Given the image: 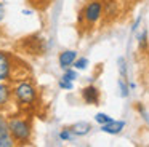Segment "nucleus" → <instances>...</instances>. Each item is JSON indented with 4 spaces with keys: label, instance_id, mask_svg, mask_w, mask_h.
Here are the masks:
<instances>
[{
    "label": "nucleus",
    "instance_id": "1",
    "mask_svg": "<svg viewBox=\"0 0 149 147\" xmlns=\"http://www.w3.org/2000/svg\"><path fill=\"white\" fill-rule=\"evenodd\" d=\"M8 128H10V134L15 139V142L27 144L31 141L32 128H31V123L27 120H24V118H11L8 121Z\"/></svg>",
    "mask_w": 149,
    "mask_h": 147
},
{
    "label": "nucleus",
    "instance_id": "2",
    "mask_svg": "<svg viewBox=\"0 0 149 147\" xmlns=\"http://www.w3.org/2000/svg\"><path fill=\"white\" fill-rule=\"evenodd\" d=\"M13 94L21 105H29V104H32V102H36L37 89L31 82H26V80H24V82L18 83L13 88Z\"/></svg>",
    "mask_w": 149,
    "mask_h": 147
},
{
    "label": "nucleus",
    "instance_id": "3",
    "mask_svg": "<svg viewBox=\"0 0 149 147\" xmlns=\"http://www.w3.org/2000/svg\"><path fill=\"white\" fill-rule=\"evenodd\" d=\"M103 13H104L103 2H100V0H91V2H88L85 5L82 15H84V21L87 24H95V22H98L101 19Z\"/></svg>",
    "mask_w": 149,
    "mask_h": 147
},
{
    "label": "nucleus",
    "instance_id": "4",
    "mask_svg": "<svg viewBox=\"0 0 149 147\" xmlns=\"http://www.w3.org/2000/svg\"><path fill=\"white\" fill-rule=\"evenodd\" d=\"M16 77L15 74V58L7 51H0V82L11 80Z\"/></svg>",
    "mask_w": 149,
    "mask_h": 147
},
{
    "label": "nucleus",
    "instance_id": "5",
    "mask_svg": "<svg viewBox=\"0 0 149 147\" xmlns=\"http://www.w3.org/2000/svg\"><path fill=\"white\" fill-rule=\"evenodd\" d=\"M23 43H24L26 51L31 54H43L45 53V43H43V40L39 37L23 38Z\"/></svg>",
    "mask_w": 149,
    "mask_h": 147
},
{
    "label": "nucleus",
    "instance_id": "6",
    "mask_svg": "<svg viewBox=\"0 0 149 147\" xmlns=\"http://www.w3.org/2000/svg\"><path fill=\"white\" fill-rule=\"evenodd\" d=\"M82 99H84L85 104H90V105H98L100 104V99H101V94H100V89L93 85H88L82 89Z\"/></svg>",
    "mask_w": 149,
    "mask_h": 147
},
{
    "label": "nucleus",
    "instance_id": "7",
    "mask_svg": "<svg viewBox=\"0 0 149 147\" xmlns=\"http://www.w3.org/2000/svg\"><path fill=\"white\" fill-rule=\"evenodd\" d=\"M75 59H77V51L74 50H66L63 53H59V58H58V62H59V67L63 70L64 69H69L71 66H74Z\"/></svg>",
    "mask_w": 149,
    "mask_h": 147
},
{
    "label": "nucleus",
    "instance_id": "8",
    "mask_svg": "<svg viewBox=\"0 0 149 147\" xmlns=\"http://www.w3.org/2000/svg\"><path fill=\"white\" fill-rule=\"evenodd\" d=\"M123 128H125V121L123 120H112L111 123L101 125V131H104L107 134H119Z\"/></svg>",
    "mask_w": 149,
    "mask_h": 147
},
{
    "label": "nucleus",
    "instance_id": "9",
    "mask_svg": "<svg viewBox=\"0 0 149 147\" xmlns=\"http://www.w3.org/2000/svg\"><path fill=\"white\" fill-rule=\"evenodd\" d=\"M11 94H13V91H11L10 85H7V83H2V82H0V109H3L5 105L10 102Z\"/></svg>",
    "mask_w": 149,
    "mask_h": 147
},
{
    "label": "nucleus",
    "instance_id": "10",
    "mask_svg": "<svg viewBox=\"0 0 149 147\" xmlns=\"http://www.w3.org/2000/svg\"><path fill=\"white\" fill-rule=\"evenodd\" d=\"M90 130H91V125L88 121H77L71 126V131L75 136H85V134L90 133Z\"/></svg>",
    "mask_w": 149,
    "mask_h": 147
},
{
    "label": "nucleus",
    "instance_id": "11",
    "mask_svg": "<svg viewBox=\"0 0 149 147\" xmlns=\"http://www.w3.org/2000/svg\"><path fill=\"white\" fill-rule=\"evenodd\" d=\"M15 139L11 137V134H2L0 133V147H13Z\"/></svg>",
    "mask_w": 149,
    "mask_h": 147
},
{
    "label": "nucleus",
    "instance_id": "12",
    "mask_svg": "<svg viewBox=\"0 0 149 147\" xmlns=\"http://www.w3.org/2000/svg\"><path fill=\"white\" fill-rule=\"evenodd\" d=\"M95 120H96L100 125H106V123H111V121H112L114 118H112V117H109L107 114H103V112H100V114L95 115Z\"/></svg>",
    "mask_w": 149,
    "mask_h": 147
},
{
    "label": "nucleus",
    "instance_id": "13",
    "mask_svg": "<svg viewBox=\"0 0 149 147\" xmlns=\"http://www.w3.org/2000/svg\"><path fill=\"white\" fill-rule=\"evenodd\" d=\"M75 137V134L71 131V128H64V130H61V133H59V139L61 141H72Z\"/></svg>",
    "mask_w": 149,
    "mask_h": 147
},
{
    "label": "nucleus",
    "instance_id": "14",
    "mask_svg": "<svg viewBox=\"0 0 149 147\" xmlns=\"http://www.w3.org/2000/svg\"><path fill=\"white\" fill-rule=\"evenodd\" d=\"M87 66H88V59H87V58H77V59H75V62H74V67L77 70L87 69Z\"/></svg>",
    "mask_w": 149,
    "mask_h": 147
},
{
    "label": "nucleus",
    "instance_id": "15",
    "mask_svg": "<svg viewBox=\"0 0 149 147\" xmlns=\"http://www.w3.org/2000/svg\"><path fill=\"white\" fill-rule=\"evenodd\" d=\"M128 86L130 85H127L125 78H119V88H120V96H122V98H127V96H128Z\"/></svg>",
    "mask_w": 149,
    "mask_h": 147
},
{
    "label": "nucleus",
    "instance_id": "16",
    "mask_svg": "<svg viewBox=\"0 0 149 147\" xmlns=\"http://www.w3.org/2000/svg\"><path fill=\"white\" fill-rule=\"evenodd\" d=\"M0 133L2 134H10V128H8V121L3 118V115L0 114Z\"/></svg>",
    "mask_w": 149,
    "mask_h": 147
},
{
    "label": "nucleus",
    "instance_id": "17",
    "mask_svg": "<svg viewBox=\"0 0 149 147\" xmlns=\"http://www.w3.org/2000/svg\"><path fill=\"white\" fill-rule=\"evenodd\" d=\"M63 78L74 82V80L77 78V69H75V70H72V69H64V75H63Z\"/></svg>",
    "mask_w": 149,
    "mask_h": 147
},
{
    "label": "nucleus",
    "instance_id": "18",
    "mask_svg": "<svg viewBox=\"0 0 149 147\" xmlns=\"http://www.w3.org/2000/svg\"><path fill=\"white\" fill-rule=\"evenodd\" d=\"M117 64H119V70H120L122 78H127V64H125V59H123V58H119Z\"/></svg>",
    "mask_w": 149,
    "mask_h": 147
},
{
    "label": "nucleus",
    "instance_id": "19",
    "mask_svg": "<svg viewBox=\"0 0 149 147\" xmlns=\"http://www.w3.org/2000/svg\"><path fill=\"white\" fill-rule=\"evenodd\" d=\"M58 85H59V88H61V89H72V88H74V83H72L71 80H66V78H61Z\"/></svg>",
    "mask_w": 149,
    "mask_h": 147
},
{
    "label": "nucleus",
    "instance_id": "20",
    "mask_svg": "<svg viewBox=\"0 0 149 147\" xmlns=\"http://www.w3.org/2000/svg\"><path fill=\"white\" fill-rule=\"evenodd\" d=\"M138 112L141 114V117H143V118H144V120L149 123V115H148V112H146L144 109H143V105H139V104H138Z\"/></svg>",
    "mask_w": 149,
    "mask_h": 147
},
{
    "label": "nucleus",
    "instance_id": "21",
    "mask_svg": "<svg viewBox=\"0 0 149 147\" xmlns=\"http://www.w3.org/2000/svg\"><path fill=\"white\" fill-rule=\"evenodd\" d=\"M3 15H5V6H3V3H0V21L3 19Z\"/></svg>",
    "mask_w": 149,
    "mask_h": 147
}]
</instances>
